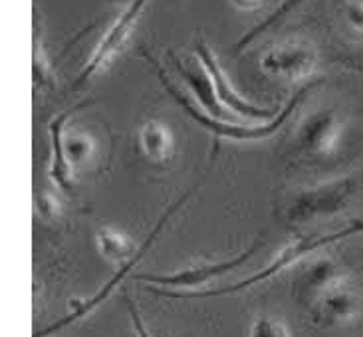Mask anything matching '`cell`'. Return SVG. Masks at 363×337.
Segmentation results:
<instances>
[{
  "mask_svg": "<svg viewBox=\"0 0 363 337\" xmlns=\"http://www.w3.org/2000/svg\"><path fill=\"white\" fill-rule=\"evenodd\" d=\"M147 2L149 0H133V2H131V6H129V8L125 10L118 20H116V24L108 30V34L104 36V40L99 42V46L96 48V52H94V56L89 58L88 66L82 69V74H79L78 79H76V86L86 84L91 76H96L99 69L111 62V58L118 54L119 48L125 44L129 32H131L133 24H135V20L139 18L141 10H143V6H145Z\"/></svg>",
  "mask_w": 363,
  "mask_h": 337,
  "instance_id": "7",
  "label": "cell"
},
{
  "mask_svg": "<svg viewBox=\"0 0 363 337\" xmlns=\"http://www.w3.org/2000/svg\"><path fill=\"white\" fill-rule=\"evenodd\" d=\"M36 205H38V210L42 217H54V208H56L54 207L56 205L54 198H50L48 195H42L40 193L38 198H36Z\"/></svg>",
  "mask_w": 363,
  "mask_h": 337,
  "instance_id": "20",
  "label": "cell"
},
{
  "mask_svg": "<svg viewBox=\"0 0 363 337\" xmlns=\"http://www.w3.org/2000/svg\"><path fill=\"white\" fill-rule=\"evenodd\" d=\"M344 14L347 24L363 34V0H344Z\"/></svg>",
  "mask_w": 363,
  "mask_h": 337,
  "instance_id": "18",
  "label": "cell"
},
{
  "mask_svg": "<svg viewBox=\"0 0 363 337\" xmlns=\"http://www.w3.org/2000/svg\"><path fill=\"white\" fill-rule=\"evenodd\" d=\"M300 2H302V0H286L284 4H282L280 8L276 10V12H274V14H272V16H268V18H266L264 22H262V24H258V26H256L255 30H250V32L246 34L245 38H242V40H240V42H238V44H236V50L246 48V46H248V44H250L252 40L258 38V36H260L262 32H266V30L270 28V26H274V24H276V22H278V20L284 18L286 14H288L290 10H294L296 6L300 4Z\"/></svg>",
  "mask_w": 363,
  "mask_h": 337,
  "instance_id": "15",
  "label": "cell"
},
{
  "mask_svg": "<svg viewBox=\"0 0 363 337\" xmlns=\"http://www.w3.org/2000/svg\"><path fill=\"white\" fill-rule=\"evenodd\" d=\"M141 149L151 161H165L173 149L171 129L161 121H147L139 131Z\"/></svg>",
  "mask_w": 363,
  "mask_h": 337,
  "instance_id": "13",
  "label": "cell"
},
{
  "mask_svg": "<svg viewBox=\"0 0 363 337\" xmlns=\"http://www.w3.org/2000/svg\"><path fill=\"white\" fill-rule=\"evenodd\" d=\"M129 314H131V319H133V326H135V331H138V336L139 337H151L149 336V331H147V327L143 326V321H141V316H139V312H138V307H135V304L129 299Z\"/></svg>",
  "mask_w": 363,
  "mask_h": 337,
  "instance_id": "19",
  "label": "cell"
},
{
  "mask_svg": "<svg viewBox=\"0 0 363 337\" xmlns=\"http://www.w3.org/2000/svg\"><path fill=\"white\" fill-rule=\"evenodd\" d=\"M337 123L332 113H318L302 129V147L314 153H325L335 145Z\"/></svg>",
  "mask_w": 363,
  "mask_h": 337,
  "instance_id": "11",
  "label": "cell"
},
{
  "mask_svg": "<svg viewBox=\"0 0 363 337\" xmlns=\"http://www.w3.org/2000/svg\"><path fill=\"white\" fill-rule=\"evenodd\" d=\"M186 198H189V193H186V195H183V197L179 198L177 202H173V205H171V207L165 210V215L159 218L157 224H155V227H153V230L149 232L147 240H145V242H143V244L139 246V250L135 252V256L131 258L129 262H125L123 266L119 268L118 272H116V276L111 278L108 284H104V287L99 290L98 294H94V296L88 297V299H84V302H79V304H74V307H72V314H68L66 317H62V319H60V321H56L54 326L46 327L44 331H38V333H36L34 337L52 336V333H56V331H60V329H64V327L69 326V324H74V321H78V319H82V317H86L88 314H91V312H94L96 307L101 306V304H104V302H106V299L111 296V292H113V290H116V287H118L119 284H121V282L125 280V276H128V274H131V270L138 266L139 260H141V258H143V254H145L149 248H151V244L155 242V238L161 234V230H163V227L167 224L169 218L173 217V215L177 212L179 208L185 205Z\"/></svg>",
  "mask_w": 363,
  "mask_h": 337,
  "instance_id": "5",
  "label": "cell"
},
{
  "mask_svg": "<svg viewBox=\"0 0 363 337\" xmlns=\"http://www.w3.org/2000/svg\"><path fill=\"white\" fill-rule=\"evenodd\" d=\"M363 232V220H354L350 227L342 228L337 232H332V234H318V236H304L294 240L292 244H288L280 250V254L276 256V260L272 264H268L264 270H260L255 276L246 278L238 284H233V286L218 287V290H206V292H191V294H185V292H167V290H157V287H149L151 292H155L159 296H167V297H211V296H225V294H235V292H240V290H246V287L255 286L258 282H264L268 278H272L278 272H282L284 268H290L294 262H298L300 258H304L306 254L310 252H315L320 248L328 246V244H334L337 240H344V238L355 236V234H362Z\"/></svg>",
  "mask_w": 363,
  "mask_h": 337,
  "instance_id": "2",
  "label": "cell"
},
{
  "mask_svg": "<svg viewBox=\"0 0 363 337\" xmlns=\"http://www.w3.org/2000/svg\"><path fill=\"white\" fill-rule=\"evenodd\" d=\"M230 2L240 10H255L262 4V0H230Z\"/></svg>",
  "mask_w": 363,
  "mask_h": 337,
  "instance_id": "21",
  "label": "cell"
},
{
  "mask_svg": "<svg viewBox=\"0 0 363 337\" xmlns=\"http://www.w3.org/2000/svg\"><path fill=\"white\" fill-rule=\"evenodd\" d=\"M88 101L78 103L74 108L62 111L60 115L50 121V139H52V167L50 175L54 183L62 190L72 188V168L74 165H79L82 161L91 155V141L86 135H64V125L78 109L86 108Z\"/></svg>",
  "mask_w": 363,
  "mask_h": 337,
  "instance_id": "4",
  "label": "cell"
},
{
  "mask_svg": "<svg viewBox=\"0 0 363 337\" xmlns=\"http://www.w3.org/2000/svg\"><path fill=\"white\" fill-rule=\"evenodd\" d=\"M315 56L310 46L302 42H288L272 48L262 58V69L272 76L302 79L314 69Z\"/></svg>",
  "mask_w": 363,
  "mask_h": 337,
  "instance_id": "10",
  "label": "cell"
},
{
  "mask_svg": "<svg viewBox=\"0 0 363 337\" xmlns=\"http://www.w3.org/2000/svg\"><path fill=\"white\" fill-rule=\"evenodd\" d=\"M196 54H199V58H201L203 68L208 72V76L213 79V84H215L216 89V98H218V101H220L223 105H226L230 111H235V113L242 115V118L268 119L278 115L276 109H264L258 108V105H252V103H248L246 99H242L236 93L235 88L230 86V81L226 78V74L223 72V68L218 66L213 50L208 48L205 42H196Z\"/></svg>",
  "mask_w": 363,
  "mask_h": 337,
  "instance_id": "9",
  "label": "cell"
},
{
  "mask_svg": "<svg viewBox=\"0 0 363 337\" xmlns=\"http://www.w3.org/2000/svg\"><path fill=\"white\" fill-rule=\"evenodd\" d=\"M177 69L181 72V76L185 78V81L191 86V89L196 93V98L201 101V105L213 115L215 119H225V109H223V103L216 98V89L213 79L208 76V72H199L195 68H185L183 64L177 62Z\"/></svg>",
  "mask_w": 363,
  "mask_h": 337,
  "instance_id": "12",
  "label": "cell"
},
{
  "mask_svg": "<svg viewBox=\"0 0 363 337\" xmlns=\"http://www.w3.org/2000/svg\"><path fill=\"white\" fill-rule=\"evenodd\" d=\"M308 284L314 290V317L318 324L340 326L362 314L363 297L359 290L345 280L334 264L320 262Z\"/></svg>",
  "mask_w": 363,
  "mask_h": 337,
  "instance_id": "1",
  "label": "cell"
},
{
  "mask_svg": "<svg viewBox=\"0 0 363 337\" xmlns=\"http://www.w3.org/2000/svg\"><path fill=\"white\" fill-rule=\"evenodd\" d=\"M355 183L354 178H340L334 183H328L322 187L306 188L302 195L290 202L288 207V218L290 222H312L315 218L328 217V215H334L337 210L347 207L350 198L355 193Z\"/></svg>",
  "mask_w": 363,
  "mask_h": 337,
  "instance_id": "6",
  "label": "cell"
},
{
  "mask_svg": "<svg viewBox=\"0 0 363 337\" xmlns=\"http://www.w3.org/2000/svg\"><path fill=\"white\" fill-rule=\"evenodd\" d=\"M98 248L101 256L108 258L111 262H129L135 256L138 250H133V242L125 234L109 227L98 228Z\"/></svg>",
  "mask_w": 363,
  "mask_h": 337,
  "instance_id": "14",
  "label": "cell"
},
{
  "mask_svg": "<svg viewBox=\"0 0 363 337\" xmlns=\"http://www.w3.org/2000/svg\"><path fill=\"white\" fill-rule=\"evenodd\" d=\"M161 74V81L165 84V88L169 89V93L173 96V98L177 99V103H181L185 111L191 115V118L199 121L201 125L205 129H208L211 133H215V137H226V139H236V141H260V139L268 137V135H272L276 133L278 129L282 127L286 123V119L290 118L292 113H294V109L298 108V103H300V99L304 98L306 93L310 91V89L314 88V84H308L306 88H302L298 93H296L294 98L288 101V105H286L278 115H276L270 123H264V125H235V123H225V121H220V119L215 118H208V115H203L199 109H195L191 105V101L177 91V89L173 88L171 84H169V79L163 76V72H159Z\"/></svg>",
  "mask_w": 363,
  "mask_h": 337,
  "instance_id": "3",
  "label": "cell"
},
{
  "mask_svg": "<svg viewBox=\"0 0 363 337\" xmlns=\"http://www.w3.org/2000/svg\"><path fill=\"white\" fill-rule=\"evenodd\" d=\"M34 81H38V86H54V79L50 76L48 58L40 38L34 40Z\"/></svg>",
  "mask_w": 363,
  "mask_h": 337,
  "instance_id": "17",
  "label": "cell"
},
{
  "mask_svg": "<svg viewBox=\"0 0 363 337\" xmlns=\"http://www.w3.org/2000/svg\"><path fill=\"white\" fill-rule=\"evenodd\" d=\"M262 246V242H258L252 248H248L246 252H242L240 256L230 258L225 262H216V264H206V266H196V268H186L175 274H138L135 280H143L147 284H159V286H171V287H195L203 286L206 282L215 280V278L223 276L233 272L235 268L242 266L248 258L255 256V252L258 248Z\"/></svg>",
  "mask_w": 363,
  "mask_h": 337,
  "instance_id": "8",
  "label": "cell"
},
{
  "mask_svg": "<svg viewBox=\"0 0 363 337\" xmlns=\"http://www.w3.org/2000/svg\"><path fill=\"white\" fill-rule=\"evenodd\" d=\"M250 337H292L284 321H280L278 317L262 316L255 319V324L250 327Z\"/></svg>",
  "mask_w": 363,
  "mask_h": 337,
  "instance_id": "16",
  "label": "cell"
}]
</instances>
